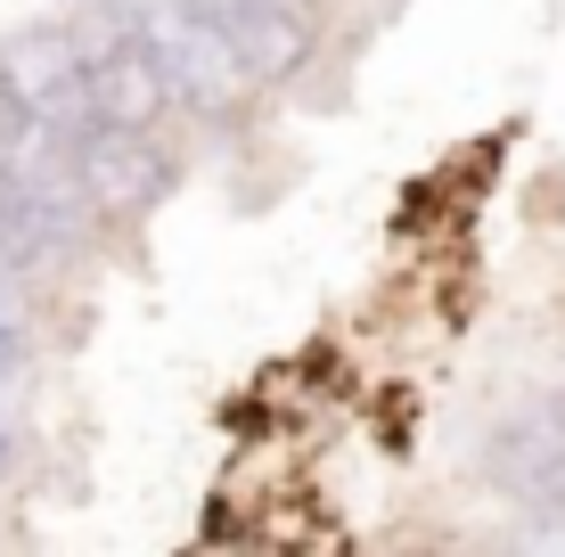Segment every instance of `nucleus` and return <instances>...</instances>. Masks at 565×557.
Returning a JSON list of instances; mask_svg holds the SVG:
<instances>
[{
	"mask_svg": "<svg viewBox=\"0 0 565 557\" xmlns=\"http://www.w3.org/2000/svg\"><path fill=\"white\" fill-rule=\"evenodd\" d=\"M124 17L156 50V66L172 74V99H181L198 148H246V140L270 131L279 99L255 83V66H246L238 42L213 25L205 0H124Z\"/></svg>",
	"mask_w": 565,
	"mask_h": 557,
	"instance_id": "obj_1",
	"label": "nucleus"
},
{
	"mask_svg": "<svg viewBox=\"0 0 565 557\" xmlns=\"http://www.w3.org/2000/svg\"><path fill=\"white\" fill-rule=\"evenodd\" d=\"M189 164H198V140H181V131H131V124H83L74 131V172H83L90 205H99L115 255H131V263L148 246V222L181 197Z\"/></svg>",
	"mask_w": 565,
	"mask_h": 557,
	"instance_id": "obj_2",
	"label": "nucleus"
},
{
	"mask_svg": "<svg viewBox=\"0 0 565 557\" xmlns=\"http://www.w3.org/2000/svg\"><path fill=\"white\" fill-rule=\"evenodd\" d=\"M205 9L279 107L337 99L344 90V42H353L344 17L311 9V0H205Z\"/></svg>",
	"mask_w": 565,
	"mask_h": 557,
	"instance_id": "obj_3",
	"label": "nucleus"
},
{
	"mask_svg": "<svg viewBox=\"0 0 565 557\" xmlns=\"http://www.w3.org/2000/svg\"><path fill=\"white\" fill-rule=\"evenodd\" d=\"M0 83L25 99L33 124H57V131L99 124V107H90V57H83V33H74L66 9L25 17V25L0 33Z\"/></svg>",
	"mask_w": 565,
	"mask_h": 557,
	"instance_id": "obj_4",
	"label": "nucleus"
},
{
	"mask_svg": "<svg viewBox=\"0 0 565 557\" xmlns=\"http://www.w3.org/2000/svg\"><path fill=\"white\" fill-rule=\"evenodd\" d=\"M33 369H42V329H33V320H17V312H0V394L25 386Z\"/></svg>",
	"mask_w": 565,
	"mask_h": 557,
	"instance_id": "obj_5",
	"label": "nucleus"
},
{
	"mask_svg": "<svg viewBox=\"0 0 565 557\" xmlns=\"http://www.w3.org/2000/svg\"><path fill=\"white\" fill-rule=\"evenodd\" d=\"M25 131H33V115H25V99H17V90L0 83V164L17 157V140H25Z\"/></svg>",
	"mask_w": 565,
	"mask_h": 557,
	"instance_id": "obj_6",
	"label": "nucleus"
},
{
	"mask_svg": "<svg viewBox=\"0 0 565 557\" xmlns=\"http://www.w3.org/2000/svg\"><path fill=\"white\" fill-rule=\"evenodd\" d=\"M17 468H25V427H17V418H9V401H0V484H9Z\"/></svg>",
	"mask_w": 565,
	"mask_h": 557,
	"instance_id": "obj_7",
	"label": "nucleus"
},
{
	"mask_svg": "<svg viewBox=\"0 0 565 557\" xmlns=\"http://www.w3.org/2000/svg\"><path fill=\"white\" fill-rule=\"evenodd\" d=\"M311 9H328V17H344V25H361V33H369V25H377V17H361V0H311ZM385 9H402V0H385Z\"/></svg>",
	"mask_w": 565,
	"mask_h": 557,
	"instance_id": "obj_8",
	"label": "nucleus"
},
{
	"mask_svg": "<svg viewBox=\"0 0 565 557\" xmlns=\"http://www.w3.org/2000/svg\"><path fill=\"white\" fill-rule=\"evenodd\" d=\"M533 501H565V459H557V475H550V484L533 492Z\"/></svg>",
	"mask_w": 565,
	"mask_h": 557,
	"instance_id": "obj_9",
	"label": "nucleus"
},
{
	"mask_svg": "<svg viewBox=\"0 0 565 557\" xmlns=\"http://www.w3.org/2000/svg\"><path fill=\"white\" fill-rule=\"evenodd\" d=\"M550 410H557V427H565V386H557V394H550Z\"/></svg>",
	"mask_w": 565,
	"mask_h": 557,
	"instance_id": "obj_10",
	"label": "nucleus"
},
{
	"mask_svg": "<svg viewBox=\"0 0 565 557\" xmlns=\"http://www.w3.org/2000/svg\"><path fill=\"white\" fill-rule=\"evenodd\" d=\"M0 549H9V525H0Z\"/></svg>",
	"mask_w": 565,
	"mask_h": 557,
	"instance_id": "obj_11",
	"label": "nucleus"
},
{
	"mask_svg": "<svg viewBox=\"0 0 565 557\" xmlns=\"http://www.w3.org/2000/svg\"><path fill=\"white\" fill-rule=\"evenodd\" d=\"M50 9H66V0H50Z\"/></svg>",
	"mask_w": 565,
	"mask_h": 557,
	"instance_id": "obj_12",
	"label": "nucleus"
}]
</instances>
